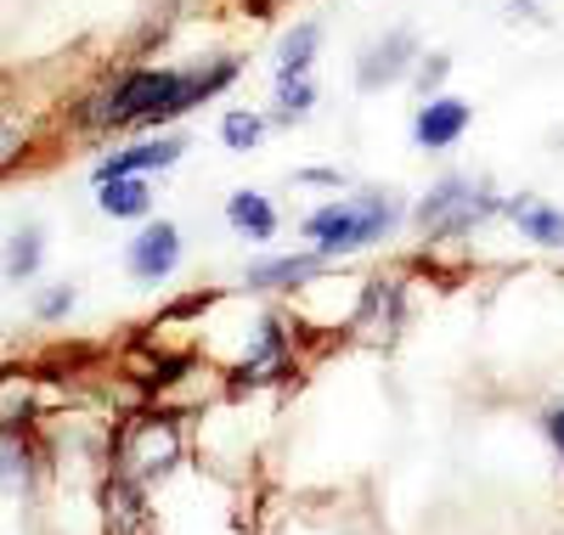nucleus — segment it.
<instances>
[{
  "label": "nucleus",
  "mask_w": 564,
  "mask_h": 535,
  "mask_svg": "<svg viewBox=\"0 0 564 535\" xmlns=\"http://www.w3.org/2000/svg\"><path fill=\"white\" fill-rule=\"evenodd\" d=\"M231 79H238V63H209L198 74H175V68H141L108 90L90 96L85 119L90 124H159V119H175L186 108L209 102V96H220Z\"/></svg>",
  "instance_id": "1"
},
{
  "label": "nucleus",
  "mask_w": 564,
  "mask_h": 535,
  "mask_svg": "<svg viewBox=\"0 0 564 535\" xmlns=\"http://www.w3.org/2000/svg\"><path fill=\"white\" fill-rule=\"evenodd\" d=\"M395 226H401V204L390 198V192H356V198H345V204L316 209L300 231L316 242L322 254H356V249L384 242Z\"/></svg>",
  "instance_id": "2"
},
{
  "label": "nucleus",
  "mask_w": 564,
  "mask_h": 535,
  "mask_svg": "<svg viewBox=\"0 0 564 535\" xmlns=\"http://www.w3.org/2000/svg\"><path fill=\"white\" fill-rule=\"evenodd\" d=\"M497 209V198L486 186H475V181H463V175H446L430 198L417 204V226L423 231H468L475 220H486Z\"/></svg>",
  "instance_id": "3"
},
{
  "label": "nucleus",
  "mask_w": 564,
  "mask_h": 535,
  "mask_svg": "<svg viewBox=\"0 0 564 535\" xmlns=\"http://www.w3.org/2000/svg\"><path fill=\"white\" fill-rule=\"evenodd\" d=\"M102 524L108 535H153V513L148 496H141V479L135 473H113L108 491H102Z\"/></svg>",
  "instance_id": "4"
},
{
  "label": "nucleus",
  "mask_w": 564,
  "mask_h": 535,
  "mask_svg": "<svg viewBox=\"0 0 564 535\" xmlns=\"http://www.w3.org/2000/svg\"><path fill=\"white\" fill-rule=\"evenodd\" d=\"M463 130H468V102H457V96H430V102L417 108V119H412V141L430 148V153L452 148Z\"/></svg>",
  "instance_id": "5"
},
{
  "label": "nucleus",
  "mask_w": 564,
  "mask_h": 535,
  "mask_svg": "<svg viewBox=\"0 0 564 535\" xmlns=\"http://www.w3.org/2000/svg\"><path fill=\"white\" fill-rule=\"evenodd\" d=\"M175 265H181V231H175L170 220L148 226V231L130 242V271H135L141 282H159V276H170Z\"/></svg>",
  "instance_id": "6"
},
{
  "label": "nucleus",
  "mask_w": 564,
  "mask_h": 535,
  "mask_svg": "<svg viewBox=\"0 0 564 535\" xmlns=\"http://www.w3.org/2000/svg\"><path fill=\"white\" fill-rule=\"evenodd\" d=\"M412 34L401 29V34H384L379 45H367L361 52V68H356V79H361V90H379V85H390V79H401L406 74V63H412Z\"/></svg>",
  "instance_id": "7"
},
{
  "label": "nucleus",
  "mask_w": 564,
  "mask_h": 535,
  "mask_svg": "<svg viewBox=\"0 0 564 535\" xmlns=\"http://www.w3.org/2000/svg\"><path fill=\"white\" fill-rule=\"evenodd\" d=\"M175 462V434H170V423L159 428V423H148L135 434V440L124 446V473H135V479H153V473H164Z\"/></svg>",
  "instance_id": "8"
},
{
  "label": "nucleus",
  "mask_w": 564,
  "mask_h": 535,
  "mask_svg": "<svg viewBox=\"0 0 564 535\" xmlns=\"http://www.w3.org/2000/svg\"><path fill=\"white\" fill-rule=\"evenodd\" d=\"M508 215H513L525 242H536V249H564V209H553L542 198H513Z\"/></svg>",
  "instance_id": "9"
},
{
  "label": "nucleus",
  "mask_w": 564,
  "mask_h": 535,
  "mask_svg": "<svg viewBox=\"0 0 564 535\" xmlns=\"http://www.w3.org/2000/svg\"><path fill=\"white\" fill-rule=\"evenodd\" d=\"M186 153V141L181 135H164V141H135V148H124V153H113L102 170H97V181H113V175H135V170H164V164H175Z\"/></svg>",
  "instance_id": "10"
},
{
  "label": "nucleus",
  "mask_w": 564,
  "mask_h": 535,
  "mask_svg": "<svg viewBox=\"0 0 564 535\" xmlns=\"http://www.w3.org/2000/svg\"><path fill=\"white\" fill-rule=\"evenodd\" d=\"M226 220H231L238 237H254V242L276 237V209H271V198H260V192H231Z\"/></svg>",
  "instance_id": "11"
},
{
  "label": "nucleus",
  "mask_w": 564,
  "mask_h": 535,
  "mask_svg": "<svg viewBox=\"0 0 564 535\" xmlns=\"http://www.w3.org/2000/svg\"><path fill=\"white\" fill-rule=\"evenodd\" d=\"M97 204L113 220H135V215H148L153 192H148V181H135V175H113V181H97Z\"/></svg>",
  "instance_id": "12"
},
{
  "label": "nucleus",
  "mask_w": 564,
  "mask_h": 535,
  "mask_svg": "<svg viewBox=\"0 0 564 535\" xmlns=\"http://www.w3.org/2000/svg\"><path fill=\"white\" fill-rule=\"evenodd\" d=\"M322 271L316 254H289V260H265V265H249V287H294V282H311Z\"/></svg>",
  "instance_id": "13"
},
{
  "label": "nucleus",
  "mask_w": 564,
  "mask_h": 535,
  "mask_svg": "<svg viewBox=\"0 0 564 535\" xmlns=\"http://www.w3.org/2000/svg\"><path fill=\"white\" fill-rule=\"evenodd\" d=\"M316 40H322L316 23H300L294 34H282V45H276V74H305L311 57H316Z\"/></svg>",
  "instance_id": "14"
},
{
  "label": "nucleus",
  "mask_w": 564,
  "mask_h": 535,
  "mask_svg": "<svg viewBox=\"0 0 564 535\" xmlns=\"http://www.w3.org/2000/svg\"><path fill=\"white\" fill-rule=\"evenodd\" d=\"M220 141H226L231 153H249V148H260V141H265V113H249V108L226 113V124H220Z\"/></svg>",
  "instance_id": "15"
},
{
  "label": "nucleus",
  "mask_w": 564,
  "mask_h": 535,
  "mask_svg": "<svg viewBox=\"0 0 564 535\" xmlns=\"http://www.w3.org/2000/svg\"><path fill=\"white\" fill-rule=\"evenodd\" d=\"M276 108L289 113V119L311 113V108H316V85H311L305 74H276Z\"/></svg>",
  "instance_id": "16"
},
{
  "label": "nucleus",
  "mask_w": 564,
  "mask_h": 535,
  "mask_svg": "<svg viewBox=\"0 0 564 535\" xmlns=\"http://www.w3.org/2000/svg\"><path fill=\"white\" fill-rule=\"evenodd\" d=\"M34 271H40V231H18V237L7 242V276L23 282V276H34Z\"/></svg>",
  "instance_id": "17"
},
{
  "label": "nucleus",
  "mask_w": 564,
  "mask_h": 535,
  "mask_svg": "<svg viewBox=\"0 0 564 535\" xmlns=\"http://www.w3.org/2000/svg\"><path fill=\"white\" fill-rule=\"evenodd\" d=\"M0 484H29V457L12 440H0Z\"/></svg>",
  "instance_id": "18"
},
{
  "label": "nucleus",
  "mask_w": 564,
  "mask_h": 535,
  "mask_svg": "<svg viewBox=\"0 0 564 535\" xmlns=\"http://www.w3.org/2000/svg\"><path fill=\"white\" fill-rule=\"evenodd\" d=\"M68 305H74V287H52V294L40 299V316H45V321H57Z\"/></svg>",
  "instance_id": "19"
},
{
  "label": "nucleus",
  "mask_w": 564,
  "mask_h": 535,
  "mask_svg": "<svg viewBox=\"0 0 564 535\" xmlns=\"http://www.w3.org/2000/svg\"><path fill=\"white\" fill-rule=\"evenodd\" d=\"M542 423H547V440H553V446H558V457H564V401H558V406H547V417H542Z\"/></svg>",
  "instance_id": "20"
},
{
  "label": "nucleus",
  "mask_w": 564,
  "mask_h": 535,
  "mask_svg": "<svg viewBox=\"0 0 564 535\" xmlns=\"http://www.w3.org/2000/svg\"><path fill=\"white\" fill-rule=\"evenodd\" d=\"M446 79V57H430V63H423V74H417V90H435Z\"/></svg>",
  "instance_id": "21"
},
{
  "label": "nucleus",
  "mask_w": 564,
  "mask_h": 535,
  "mask_svg": "<svg viewBox=\"0 0 564 535\" xmlns=\"http://www.w3.org/2000/svg\"><path fill=\"white\" fill-rule=\"evenodd\" d=\"M294 181L300 186H345V175H334V170H300Z\"/></svg>",
  "instance_id": "22"
}]
</instances>
